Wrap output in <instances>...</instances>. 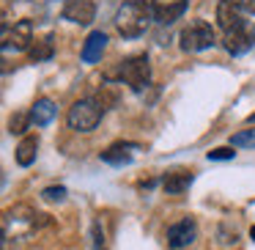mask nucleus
<instances>
[{
	"mask_svg": "<svg viewBox=\"0 0 255 250\" xmlns=\"http://www.w3.org/2000/svg\"><path fill=\"white\" fill-rule=\"evenodd\" d=\"M195 239H198V226H195V220H189V217H184L176 226L167 228V245H170L173 250L189 248Z\"/></svg>",
	"mask_w": 255,
	"mask_h": 250,
	"instance_id": "0eeeda50",
	"label": "nucleus"
},
{
	"mask_svg": "<svg viewBox=\"0 0 255 250\" xmlns=\"http://www.w3.org/2000/svg\"><path fill=\"white\" fill-rule=\"evenodd\" d=\"M41 195H44L47 201H63L66 198V187H47Z\"/></svg>",
	"mask_w": 255,
	"mask_h": 250,
	"instance_id": "aec40b11",
	"label": "nucleus"
},
{
	"mask_svg": "<svg viewBox=\"0 0 255 250\" xmlns=\"http://www.w3.org/2000/svg\"><path fill=\"white\" fill-rule=\"evenodd\" d=\"M105 47H107V36L102 33V30H94L83 44V61L85 63H96L102 58V52H105Z\"/></svg>",
	"mask_w": 255,
	"mask_h": 250,
	"instance_id": "f8f14e48",
	"label": "nucleus"
},
{
	"mask_svg": "<svg viewBox=\"0 0 255 250\" xmlns=\"http://www.w3.org/2000/svg\"><path fill=\"white\" fill-rule=\"evenodd\" d=\"M233 157H236V151H233V149H225V146H222V149L209 151V160H211V162H225V160H233Z\"/></svg>",
	"mask_w": 255,
	"mask_h": 250,
	"instance_id": "a211bd4d",
	"label": "nucleus"
},
{
	"mask_svg": "<svg viewBox=\"0 0 255 250\" xmlns=\"http://www.w3.org/2000/svg\"><path fill=\"white\" fill-rule=\"evenodd\" d=\"M36 151H39V135H25L17 146V165L28 168L36 160Z\"/></svg>",
	"mask_w": 255,
	"mask_h": 250,
	"instance_id": "4468645a",
	"label": "nucleus"
},
{
	"mask_svg": "<svg viewBox=\"0 0 255 250\" xmlns=\"http://www.w3.org/2000/svg\"><path fill=\"white\" fill-rule=\"evenodd\" d=\"M189 184H192V173L189 171H173L162 179V187L170 195H178V193H184V190H189Z\"/></svg>",
	"mask_w": 255,
	"mask_h": 250,
	"instance_id": "ddd939ff",
	"label": "nucleus"
},
{
	"mask_svg": "<svg viewBox=\"0 0 255 250\" xmlns=\"http://www.w3.org/2000/svg\"><path fill=\"white\" fill-rule=\"evenodd\" d=\"M96 17V6L94 0H66L63 3V19L77 25H91Z\"/></svg>",
	"mask_w": 255,
	"mask_h": 250,
	"instance_id": "6e6552de",
	"label": "nucleus"
},
{
	"mask_svg": "<svg viewBox=\"0 0 255 250\" xmlns=\"http://www.w3.org/2000/svg\"><path fill=\"white\" fill-rule=\"evenodd\" d=\"M28 127H30V116H14V118H11V132L22 135Z\"/></svg>",
	"mask_w": 255,
	"mask_h": 250,
	"instance_id": "6ab92c4d",
	"label": "nucleus"
},
{
	"mask_svg": "<svg viewBox=\"0 0 255 250\" xmlns=\"http://www.w3.org/2000/svg\"><path fill=\"white\" fill-rule=\"evenodd\" d=\"M189 0H173V3H154V22L159 25H170L187 11Z\"/></svg>",
	"mask_w": 255,
	"mask_h": 250,
	"instance_id": "9d476101",
	"label": "nucleus"
},
{
	"mask_svg": "<svg viewBox=\"0 0 255 250\" xmlns=\"http://www.w3.org/2000/svg\"><path fill=\"white\" fill-rule=\"evenodd\" d=\"M247 8H250V11L255 14V0H250V3H247Z\"/></svg>",
	"mask_w": 255,
	"mask_h": 250,
	"instance_id": "412c9836",
	"label": "nucleus"
},
{
	"mask_svg": "<svg viewBox=\"0 0 255 250\" xmlns=\"http://www.w3.org/2000/svg\"><path fill=\"white\" fill-rule=\"evenodd\" d=\"M55 113H58V107H55V102L52 99H36V105L30 107V127H47V124L55 118Z\"/></svg>",
	"mask_w": 255,
	"mask_h": 250,
	"instance_id": "9b49d317",
	"label": "nucleus"
},
{
	"mask_svg": "<svg viewBox=\"0 0 255 250\" xmlns=\"http://www.w3.org/2000/svg\"><path fill=\"white\" fill-rule=\"evenodd\" d=\"M214 41H217L214 28H211L209 22H203V19H195V22H189L187 28L181 30V50H184V52L209 50Z\"/></svg>",
	"mask_w": 255,
	"mask_h": 250,
	"instance_id": "7ed1b4c3",
	"label": "nucleus"
},
{
	"mask_svg": "<svg viewBox=\"0 0 255 250\" xmlns=\"http://www.w3.org/2000/svg\"><path fill=\"white\" fill-rule=\"evenodd\" d=\"M231 146H242V149H255V129H244L231 138Z\"/></svg>",
	"mask_w": 255,
	"mask_h": 250,
	"instance_id": "f3484780",
	"label": "nucleus"
},
{
	"mask_svg": "<svg viewBox=\"0 0 255 250\" xmlns=\"http://www.w3.org/2000/svg\"><path fill=\"white\" fill-rule=\"evenodd\" d=\"M217 19H220V28L225 33L244 28V0H220Z\"/></svg>",
	"mask_w": 255,
	"mask_h": 250,
	"instance_id": "39448f33",
	"label": "nucleus"
},
{
	"mask_svg": "<svg viewBox=\"0 0 255 250\" xmlns=\"http://www.w3.org/2000/svg\"><path fill=\"white\" fill-rule=\"evenodd\" d=\"M154 22V3L151 0H127L116 11V28L124 39H137Z\"/></svg>",
	"mask_w": 255,
	"mask_h": 250,
	"instance_id": "f257e3e1",
	"label": "nucleus"
},
{
	"mask_svg": "<svg viewBox=\"0 0 255 250\" xmlns=\"http://www.w3.org/2000/svg\"><path fill=\"white\" fill-rule=\"evenodd\" d=\"M129 149H132V146L116 143V146H110L107 151H102V160H105V162H110V165H127V162L132 160Z\"/></svg>",
	"mask_w": 255,
	"mask_h": 250,
	"instance_id": "2eb2a0df",
	"label": "nucleus"
},
{
	"mask_svg": "<svg viewBox=\"0 0 255 250\" xmlns=\"http://www.w3.org/2000/svg\"><path fill=\"white\" fill-rule=\"evenodd\" d=\"M118 77L121 83H127L132 91H143V85H148L151 80V66L145 55H129L127 61H121L118 66Z\"/></svg>",
	"mask_w": 255,
	"mask_h": 250,
	"instance_id": "20e7f679",
	"label": "nucleus"
},
{
	"mask_svg": "<svg viewBox=\"0 0 255 250\" xmlns=\"http://www.w3.org/2000/svg\"><path fill=\"white\" fill-rule=\"evenodd\" d=\"M247 121H250V124H255V113H253V116H250V118H247Z\"/></svg>",
	"mask_w": 255,
	"mask_h": 250,
	"instance_id": "4be33fe9",
	"label": "nucleus"
},
{
	"mask_svg": "<svg viewBox=\"0 0 255 250\" xmlns=\"http://www.w3.org/2000/svg\"><path fill=\"white\" fill-rule=\"evenodd\" d=\"M222 44H225V50L231 52V55H244V52H250L255 47V33L244 25V28H239V30L225 33Z\"/></svg>",
	"mask_w": 255,
	"mask_h": 250,
	"instance_id": "1a4fd4ad",
	"label": "nucleus"
},
{
	"mask_svg": "<svg viewBox=\"0 0 255 250\" xmlns=\"http://www.w3.org/2000/svg\"><path fill=\"white\" fill-rule=\"evenodd\" d=\"M250 237H253V242H255V226H253V231H250Z\"/></svg>",
	"mask_w": 255,
	"mask_h": 250,
	"instance_id": "5701e85b",
	"label": "nucleus"
},
{
	"mask_svg": "<svg viewBox=\"0 0 255 250\" xmlns=\"http://www.w3.org/2000/svg\"><path fill=\"white\" fill-rule=\"evenodd\" d=\"M102 116H105L102 102L96 99V96H88V99H80L69 107L66 121L74 132H91V129H96V124L102 121Z\"/></svg>",
	"mask_w": 255,
	"mask_h": 250,
	"instance_id": "f03ea898",
	"label": "nucleus"
},
{
	"mask_svg": "<svg viewBox=\"0 0 255 250\" xmlns=\"http://www.w3.org/2000/svg\"><path fill=\"white\" fill-rule=\"evenodd\" d=\"M52 50H55V39H52V36H44V39H39V41L33 44L30 58H33V61H50V58H52Z\"/></svg>",
	"mask_w": 255,
	"mask_h": 250,
	"instance_id": "dca6fc26",
	"label": "nucleus"
},
{
	"mask_svg": "<svg viewBox=\"0 0 255 250\" xmlns=\"http://www.w3.org/2000/svg\"><path fill=\"white\" fill-rule=\"evenodd\" d=\"M33 41V25L28 19H19L14 28H3V50H28Z\"/></svg>",
	"mask_w": 255,
	"mask_h": 250,
	"instance_id": "423d86ee",
	"label": "nucleus"
}]
</instances>
